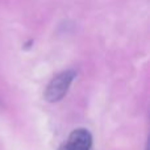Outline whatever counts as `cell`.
<instances>
[{"label":"cell","mask_w":150,"mask_h":150,"mask_svg":"<svg viewBox=\"0 0 150 150\" xmlns=\"http://www.w3.org/2000/svg\"><path fill=\"white\" fill-rule=\"evenodd\" d=\"M75 76H76V71L71 70V69L70 70H65L58 75H55L49 82L47 87L45 88L44 98L49 103H57V101L62 100L66 96V93H67L69 88H70Z\"/></svg>","instance_id":"cell-1"},{"label":"cell","mask_w":150,"mask_h":150,"mask_svg":"<svg viewBox=\"0 0 150 150\" xmlns=\"http://www.w3.org/2000/svg\"><path fill=\"white\" fill-rule=\"evenodd\" d=\"M91 145H92V136L90 130L79 128L70 133L69 138L58 150H90Z\"/></svg>","instance_id":"cell-2"},{"label":"cell","mask_w":150,"mask_h":150,"mask_svg":"<svg viewBox=\"0 0 150 150\" xmlns=\"http://www.w3.org/2000/svg\"><path fill=\"white\" fill-rule=\"evenodd\" d=\"M145 150H149V146H146V149Z\"/></svg>","instance_id":"cell-3"}]
</instances>
